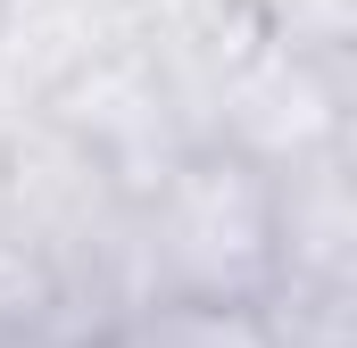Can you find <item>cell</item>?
<instances>
[{
	"label": "cell",
	"instance_id": "1",
	"mask_svg": "<svg viewBox=\"0 0 357 348\" xmlns=\"http://www.w3.org/2000/svg\"><path fill=\"white\" fill-rule=\"evenodd\" d=\"M142 274L158 299L266 307L274 299V182L225 150H191L150 199H133Z\"/></svg>",
	"mask_w": 357,
	"mask_h": 348
},
{
	"label": "cell",
	"instance_id": "2",
	"mask_svg": "<svg viewBox=\"0 0 357 348\" xmlns=\"http://www.w3.org/2000/svg\"><path fill=\"white\" fill-rule=\"evenodd\" d=\"M349 133H357V67L307 58L274 33H258L241 50V67L216 84V108H208V150H225L258 174L349 150Z\"/></svg>",
	"mask_w": 357,
	"mask_h": 348
},
{
	"label": "cell",
	"instance_id": "3",
	"mask_svg": "<svg viewBox=\"0 0 357 348\" xmlns=\"http://www.w3.org/2000/svg\"><path fill=\"white\" fill-rule=\"evenodd\" d=\"M42 116H50L125 199H150V191L199 150V133H191V116H183L167 67L150 58V42H133V50L84 67L75 84H59L42 100Z\"/></svg>",
	"mask_w": 357,
	"mask_h": 348
},
{
	"label": "cell",
	"instance_id": "4",
	"mask_svg": "<svg viewBox=\"0 0 357 348\" xmlns=\"http://www.w3.org/2000/svg\"><path fill=\"white\" fill-rule=\"evenodd\" d=\"M274 182V299H357V141L266 174Z\"/></svg>",
	"mask_w": 357,
	"mask_h": 348
},
{
	"label": "cell",
	"instance_id": "5",
	"mask_svg": "<svg viewBox=\"0 0 357 348\" xmlns=\"http://www.w3.org/2000/svg\"><path fill=\"white\" fill-rule=\"evenodd\" d=\"M150 33V0H0V75L33 108Z\"/></svg>",
	"mask_w": 357,
	"mask_h": 348
},
{
	"label": "cell",
	"instance_id": "6",
	"mask_svg": "<svg viewBox=\"0 0 357 348\" xmlns=\"http://www.w3.org/2000/svg\"><path fill=\"white\" fill-rule=\"evenodd\" d=\"M133 348H274L266 307H208V299H158L142 307Z\"/></svg>",
	"mask_w": 357,
	"mask_h": 348
},
{
	"label": "cell",
	"instance_id": "7",
	"mask_svg": "<svg viewBox=\"0 0 357 348\" xmlns=\"http://www.w3.org/2000/svg\"><path fill=\"white\" fill-rule=\"evenodd\" d=\"M50 315H59V290L42 258L0 224V348H50Z\"/></svg>",
	"mask_w": 357,
	"mask_h": 348
},
{
	"label": "cell",
	"instance_id": "8",
	"mask_svg": "<svg viewBox=\"0 0 357 348\" xmlns=\"http://www.w3.org/2000/svg\"><path fill=\"white\" fill-rule=\"evenodd\" d=\"M258 25L307 58L357 67V0H258Z\"/></svg>",
	"mask_w": 357,
	"mask_h": 348
},
{
	"label": "cell",
	"instance_id": "9",
	"mask_svg": "<svg viewBox=\"0 0 357 348\" xmlns=\"http://www.w3.org/2000/svg\"><path fill=\"white\" fill-rule=\"evenodd\" d=\"M274 348H357V299H266Z\"/></svg>",
	"mask_w": 357,
	"mask_h": 348
},
{
	"label": "cell",
	"instance_id": "10",
	"mask_svg": "<svg viewBox=\"0 0 357 348\" xmlns=\"http://www.w3.org/2000/svg\"><path fill=\"white\" fill-rule=\"evenodd\" d=\"M25 116H33V100H25V91H17L8 75H0V150H8V133H17Z\"/></svg>",
	"mask_w": 357,
	"mask_h": 348
},
{
	"label": "cell",
	"instance_id": "11",
	"mask_svg": "<svg viewBox=\"0 0 357 348\" xmlns=\"http://www.w3.org/2000/svg\"><path fill=\"white\" fill-rule=\"evenodd\" d=\"M75 348H133V332H108V340H75Z\"/></svg>",
	"mask_w": 357,
	"mask_h": 348
}]
</instances>
